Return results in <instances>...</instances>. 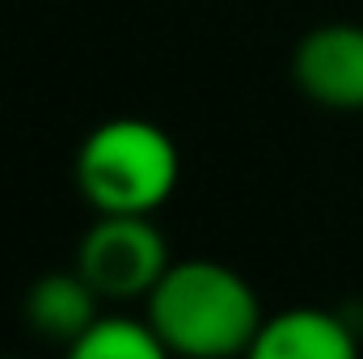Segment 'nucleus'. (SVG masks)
<instances>
[{
  "instance_id": "nucleus-3",
  "label": "nucleus",
  "mask_w": 363,
  "mask_h": 359,
  "mask_svg": "<svg viewBox=\"0 0 363 359\" xmlns=\"http://www.w3.org/2000/svg\"><path fill=\"white\" fill-rule=\"evenodd\" d=\"M77 270L101 300H148L169 270V245L152 216H97L77 245Z\"/></svg>"
},
{
  "instance_id": "nucleus-2",
  "label": "nucleus",
  "mask_w": 363,
  "mask_h": 359,
  "mask_svg": "<svg viewBox=\"0 0 363 359\" xmlns=\"http://www.w3.org/2000/svg\"><path fill=\"white\" fill-rule=\"evenodd\" d=\"M178 178V144L152 118H106L77 148V190L97 216H152Z\"/></svg>"
},
{
  "instance_id": "nucleus-6",
  "label": "nucleus",
  "mask_w": 363,
  "mask_h": 359,
  "mask_svg": "<svg viewBox=\"0 0 363 359\" xmlns=\"http://www.w3.org/2000/svg\"><path fill=\"white\" fill-rule=\"evenodd\" d=\"M254 359H351L355 334L351 326L330 309H287L262 317V330L250 347Z\"/></svg>"
},
{
  "instance_id": "nucleus-4",
  "label": "nucleus",
  "mask_w": 363,
  "mask_h": 359,
  "mask_svg": "<svg viewBox=\"0 0 363 359\" xmlns=\"http://www.w3.org/2000/svg\"><path fill=\"white\" fill-rule=\"evenodd\" d=\"M296 89L325 110H363V26L325 21L296 43Z\"/></svg>"
},
{
  "instance_id": "nucleus-1",
  "label": "nucleus",
  "mask_w": 363,
  "mask_h": 359,
  "mask_svg": "<svg viewBox=\"0 0 363 359\" xmlns=\"http://www.w3.org/2000/svg\"><path fill=\"white\" fill-rule=\"evenodd\" d=\"M169 355L228 359L250 355L262 330V304L245 275L216 258L169 263L161 283L148 292L144 313Z\"/></svg>"
},
{
  "instance_id": "nucleus-5",
  "label": "nucleus",
  "mask_w": 363,
  "mask_h": 359,
  "mask_svg": "<svg viewBox=\"0 0 363 359\" xmlns=\"http://www.w3.org/2000/svg\"><path fill=\"white\" fill-rule=\"evenodd\" d=\"M21 313H26V326L47 338V343H60V347H77V338L89 330L101 313V296L93 292V283L81 270H51V275H38L30 287H26V300H21Z\"/></svg>"
},
{
  "instance_id": "nucleus-7",
  "label": "nucleus",
  "mask_w": 363,
  "mask_h": 359,
  "mask_svg": "<svg viewBox=\"0 0 363 359\" xmlns=\"http://www.w3.org/2000/svg\"><path fill=\"white\" fill-rule=\"evenodd\" d=\"M77 359H165V343L157 338L148 317L127 313H97L89 330L72 347Z\"/></svg>"
}]
</instances>
